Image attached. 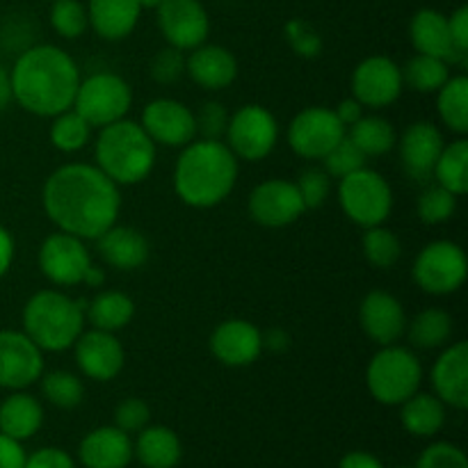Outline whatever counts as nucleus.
Listing matches in <instances>:
<instances>
[{"instance_id": "nucleus-1", "label": "nucleus", "mask_w": 468, "mask_h": 468, "mask_svg": "<svg viewBox=\"0 0 468 468\" xmlns=\"http://www.w3.org/2000/svg\"><path fill=\"white\" fill-rule=\"evenodd\" d=\"M41 206L58 231L96 240L122 210V192L96 165L67 163L55 169L41 187Z\"/></svg>"}, {"instance_id": "nucleus-2", "label": "nucleus", "mask_w": 468, "mask_h": 468, "mask_svg": "<svg viewBox=\"0 0 468 468\" xmlns=\"http://www.w3.org/2000/svg\"><path fill=\"white\" fill-rule=\"evenodd\" d=\"M80 69L64 48L37 44L23 50L9 69L12 101L35 117H55L73 105Z\"/></svg>"}, {"instance_id": "nucleus-3", "label": "nucleus", "mask_w": 468, "mask_h": 468, "mask_svg": "<svg viewBox=\"0 0 468 468\" xmlns=\"http://www.w3.org/2000/svg\"><path fill=\"white\" fill-rule=\"evenodd\" d=\"M238 183V158L222 140H192L174 165V190L190 208H215Z\"/></svg>"}, {"instance_id": "nucleus-4", "label": "nucleus", "mask_w": 468, "mask_h": 468, "mask_svg": "<svg viewBox=\"0 0 468 468\" xmlns=\"http://www.w3.org/2000/svg\"><path fill=\"white\" fill-rule=\"evenodd\" d=\"M158 146L151 142L140 122L123 117L99 128L94 142L96 167L119 187L137 186L154 172Z\"/></svg>"}, {"instance_id": "nucleus-5", "label": "nucleus", "mask_w": 468, "mask_h": 468, "mask_svg": "<svg viewBox=\"0 0 468 468\" xmlns=\"http://www.w3.org/2000/svg\"><path fill=\"white\" fill-rule=\"evenodd\" d=\"M85 300H76L58 288L37 291L23 306V332L44 355L71 350L85 332Z\"/></svg>"}, {"instance_id": "nucleus-6", "label": "nucleus", "mask_w": 468, "mask_h": 468, "mask_svg": "<svg viewBox=\"0 0 468 468\" xmlns=\"http://www.w3.org/2000/svg\"><path fill=\"white\" fill-rule=\"evenodd\" d=\"M423 366L414 350L402 346H382L366 368V387L373 400L387 407H400L420 391Z\"/></svg>"}, {"instance_id": "nucleus-7", "label": "nucleus", "mask_w": 468, "mask_h": 468, "mask_svg": "<svg viewBox=\"0 0 468 468\" xmlns=\"http://www.w3.org/2000/svg\"><path fill=\"white\" fill-rule=\"evenodd\" d=\"M338 204L350 222L356 227H379L391 218L393 190L391 183L379 172L361 167L338 178Z\"/></svg>"}, {"instance_id": "nucleus-8", "label": "nucleus", "mask_w": 468, "mask_h": 468, "mask_svg": "<svg viewBox=\"0 0 468 468\" xmlns=\"http://www.w3.org/2000/svg\"><path fill=\"white\" fill-rule=\"evenodd\" d=\"M131 105L133 90L126 78L112 71H99L80 78L71 108L91 128H103L126 117Z\"/></svg>"}, {"instance_id": "nucleus-9", "label": "nucleus", "mask_w": 468, "mask_h": 468, "mask_svg": "<svg viewBox=\"0 0 468 468\" xmlns=\"http://www.w3.org/2000/svg\"><path fill=\"white\" fill-rule=\"evenodd\" d=\"M416 286L428 295H452L468 277L466 251L452 240H432L416 254L411 268Z\"/></svg>"}, {"instance_id": "nucleus-10", "label": "nucleus", "mask_w": 468, "mask_h": 468, "mask_svg": "<svg viewBox=\"0 0 468 468\" xmlns=\"http://www.w3.org/2000/svg\"><path fill=\"white\" fill-rule=\"evenodd\" d=\"M279 142L277 117L259 103H247L229 114L224 144L238 160L259 163L268 158Z\"/></svg>"}, {"instance_id": "nucleus-11", "label": "nucleus", "mask_w": 468, "mask_h": 468, "mask_svg": "<svg viewBox=\"0 0 468 468\" xmlns=\"http://www.w3.org/2000/svg\"><path fill=\"white\" fill-rule=\"evenodd\" d=\"M346 131L334 108L311 105L288 123V146L304 160H323L346 137Z\"/></svg>"}, {"instance_id": "nucleus-12", "label": "nucleus", "mask_w": 468, "mask_h": 468, "mask_svg": "<svg viewBox=\"0 0 468 468\" xmlns=\"http://www.w3.org/2000/svg\"><path fill=\"white\" fill-rule=\"evenodd\" d=\"M41 274L48 279L53 286L69 288L80 286L87 270L94 263L85 240L71 233L55 231L44 238L39 245V256H37Z\"/></svg>"}, {"instance_id": "nucleus-13", "label": "nucleus", "mask_w": 468, "mask_h": 468, "mask_svg": "<svg viewBox=\"0 0 468 468\" xmlns=\"http://www.w3.org/2000/svg\"><path fill=\"white\" fill-rule=\"evenodd\" d=\"M352 99L364 108L382 110L396 103L405 90L402 69L387 55H370L361 59L350 78Z\"/></svg>"}, {"instance_id": "nucleus-14", "label": "nucleus", "mask_w": 468, "mask_h": 468, "mask_svg": "<svg viewBox=\"0 0 468 468\" xmlns=\"http://www.w3.org/2000/svg\"><path fill=\"white\" fill-rule=\"evenodd\" d=\"M44 370V352L23 329H0V388L26 391L39 382Z\"/></svg>"}, {"instance_id": "nucleus-15", "label": "nucleus", "mask_w": 468, "mask_h": 468, "mask_svg": "<svg viewBox=\"0 0 468 468\" xmlns=\"http://www.w3.org/2000/svg\"><path fill=\"white\" fill-rule=\"evenodd\" d=\"M140 126L151 137L155 146L167 149H183L197 140L195 112L186 103L176 99H154L142 110Z\"/></svg>"}, {"instance_id": "nucleus-16", "label": "nucleus", "mask_w": 468, "mask_h": 468, "mask_svg": "<svg viewBox=\"0 0 468 468\" xmlns=\"http://www.w3.org/2000/svg\"><path fill=\"white\" fill-rule=\"evenodd\" d=\"M251 219L261 227L283 229L304 215V201L297 192L295 181L286 178H268L251 190L247 201Z\"/></svg>"}, {"instance_id": "nucleus-17", "label": "nucleus", "mask_w": 468, "mask_h": 468, "mask_svg": "<svg viewBox=\"0 0 468 468\" xmlns=\"http://www.w3.org/2000/svg\"><path fill=\"white\" fill-rule=\"evenodd\" d=\"M155 12L167 46L192 50L208 39L210 18L201 0H163Z\"/></svg>"}, {"instance_id": "nucleus-18", "label": "nucleus", "mask_w": 468, "mask_h": 468, "mask_svg": "<svg viewBox=\"0 0 468 468\" xmlns=\"http://www.w3.org/2000/svg\"><path fill=\"white\" fill-rule=\"evenodd\" d=\"M78 370L91 382H112L126 364V352L119 338L101 329H85L73 343Z\"/></svg>"}, {"instance_id": "nucleus-19", "label": "nucleus", "mask_w": 468, "mask_h": 468, "mask_svg": "<svg viewBox=\"0 0 468 468\" xmlns=\"http://www.w3.org/2000/svg\"><path fill=\"white\" fill-rule=\"evenodd\" d=\"M210 352L229 368H247L263 355V332L245 318H229L210 334Z\"/></svg>"}, {"instance_id": "nucleus-20", "label": "nucleus", "mask_w": 468, "mask_h": 468, "mask_svg": "<svg viewBox=\"0 0 468 468\" xmlns=\"http://www.w3.org/2000/svg\"><path fill=\"white\" fill-rule=\"evenodd\" d=\"M359 324L366 336L373 343L382 346H393L405 336L407 314L402 302L387 291H370L361 300L359 306Z\"/></svg>"}, {"instance_id": "nucleus-21", "label": "nucleus", "mask_w": 468, "mask_h": 468, "mask_svg": "<svg viewBox=\"0 0 468 468\" xmlns=\"http://www.w3.org/2000/svg\"><path fill=\"white\" fill-rule=\"evenodd\" d=\"M396 144L400 149V160L407 176L416 183L432 181L434 165L446 144L441 131L432 122H414L405 128Z\"/></svg>"}, {"instance_id": "nucleus-22", "label": "nucleus", "mask_w": 468, "mask_h": 468, "mask_svg": "<svg viewBox=\"0 0 468 468\" xmlns=\"http://www.w3.org/2000/svg\"><path fill=\"white\" fill-rule=\"evenodd\" d=\"M441 350L430 375L434 396L446 407L462 411L468 407V343H448Z\"/></svg>"}, {"instance_id": "nucleus-23", "label": "nucleus", "mask_w": 468, "mask_h": 468, "mask_svg": "<svg viewBox=\"0 0 468 468\" xmlns=\"http://www.w3.org/2000/svg\"><path fill=\"white\" fill-rule=\"evenodd\" d=\"M186 73L206 91H219L238 78V59L219 44H201L186 55Z\"/></svg>"}, {"instance_id": "nucleus-24", "label": "nucleus", "mask_w": 468, "mask_h": 468, "mask_svg": "<svg viewBox=\"0 0 468 468\" xmlns=\"http://www.w3.org/2000/svg\"><path fill=\"white\" fill-rule=\"evenodd\" d=\"M78 460L85 468H126L133 460L131 434L117 425L91 430L78 446Z\"/></svg>"}, {"instance_id": "nucleus-25", "label": "nucleus", "mask_w": 468, "mask_h": 468, "mask_svg": "<svg viewBox=\"0 0 468 468\" xmlns=\"http://www.w3.org/2000/svg\"><path fill=\"white\" fill-rule=\"evenodd\" d=\"M99 254L105 265L122 272H133L149 261L151 245L144 233L128 224H112L101 238H96Z\"/></svg>"}, {"instance_id": "nucleus-26", "label": "nucleus", "mask_w": 468, "mask_h": 468, "mask_svg": "<svg viewBox=\"0 0 468 468\" xmlns=\"http://www.w3.org/2000/svg\"><path fill=\"white\" fill-rule=\"evenodd\" d=\"M410 39L414 44L416 53L432 55V58L446 59V62H457L464 59L455 50L451 39V27H448V16L439 9H419L410 23Z\"/></svg>"}, {"instance_id": "nucleus-27", "label": "nucleus", "mask_w": 468, "mask_h": 468, "mask_svg": "<svg viewBox=\"0 0 468 468\" xmlns=\"http://www.w3.org/2000/svg\"><path fill=\"white\" fill-rule=\"evenodd\" d=\"M142 7L137 0H90L87 21L105 41H122L131 35L140 21Z\"/></svg>"}, {"instance_id": "nucleus-28", "label": "nucleus", "mask_w": 468, "mask_h": 468, "mask_svg": "<svg viewBox=\"0 0 468 468\" xmlns=\"http://www.w3.org/2000/svg\"><path fill=\"white\" fill-rule=\"evenodd\" d=\"M44 425V405L27 391H9L0 402V432L14 441H27Z\"/></svg>"}, {"instance_id": "nucleus-29", "label": "nucleus", "mask_w": 468, "mask_h": 468, "mask_svg": "<svg viewBox=\"0 0 468 468\" xmlns=\"http://www.w3.org/2000/svg\"><path fill=\"white\" fill-rule=\"evenodd\" d=\"M133 457L144 468H176L181 464L183 443L167 425H146L133 441Z\"/></svg>"}, {"instance_id": "nucleus-30", "label": "nucleus", "mask_w": 468, "mask_h": 468, "mask_svg": "<svg viewBox=\"0 0 468 468\" xmlns=\"http://www.w3.org/2000/svg\"><path fill=\"white\" fill-rule=\"evenodd\" d=\"M400 423L411 437L430 439L446 423V405L434 393L416 391L400 405Z\"/></svg>"}, {"instance_id": "nucleus-31", "label": "nucleus", "mask_w": 468, "mask_h": 468, "mask_svg": "<svg viewBox=\"0 0 468 468\" xmlns=\"http://www.w3.org/2000/svg\"><path fill=\"white\" fill-rule=\"evenodd\" d=\"M135 318V302L131 295L122 291H101L96 292L94 300L87 302L85 320L101 332L117 334L126 329Z\"/></svg>"}, {"instance_id": "nucleus-32", "label": "nucleus", "mask_w": 468, "mask_h": 468, "mask_svg": "<svg viewBox=\"0 0 468 468\" xmlns=\"http://www.w3.org/2000/svg\"><path fill=\"white\" fill-rule=\"evenodd\" d=\"M452 315L443 309H423L414 315V320H407V338L419 350H441L448 346L452 336Z\"/></svg>"}, {"instance_id": "nucleus-33", "label": "nucleus", "mask_w": 468, "mask_h": 468, "mask_svg": "<svg viewBox=\"0 0 468 468\" xmlns=\"http://www.w3.org/2000/svg\"><path fill=\"white\" fill-rule=\"evenodd\" d=\"M346 135L350 137L352 144L366 155V158H379V155H387L388 151L396 149V128L388 119L379 117V114H364L359 122L352 123L346 131Z\"/></svg>"}, {"instance_id": "nucleus-34", "label": "nucleus", "mask_w": 468, "mask_h": 468, "mask_svg": "<svg viewBox=\"0 0 468 468\" xmlns=\"http://www.w3.org/2000/svg\"><path fill=\"white\" fill-rule=\"evenodd\" d=\"M432 178L437 186L446 187L455 197H464L468 192V142L457 137L451 144H443L434 165Z\"/></svg>"}, {"instance_id": "nucleus-35", "label": "nucleus", "mask_w": 468, "mask_h": 468, "mask_svg": "<svg viewBox=\"0 0 468 468\" xmlns=\"http://www.w3.org/2000/svg\"><path fill=\"white\" fill-rule=\"evenodd\" d=\"M437 112L446 128L457 135L468 133V78L451 76L437 91Z\"/></svg>"}, {"instance_id": "nucleus-36", "label": "nucleus", "mask_w": 468, "mask_h": 468, "mask_svg": "<svg viewBox=\"0 0 468 468\" xmlns=\"http://www.w3.org/2000/svg\"><path fill=\"white\" fill-rule=\"evenodd\" d=\"M400 69L405 87H411L419 94H437L451 78V62L423 53H416Z\"/></svg>"}, {"instance_id": "nucleus-37", "label": "nucleus", "mask_w": 468, "mask_h": 468, "mask_svg": "<svg viewBox=\"0 0 468 468\" xmlns=\"http://www.w3.org/2000/svg\"><path fill=\"white\" fill-rule=\"evenodd\" d=\"M48 140L62 154H78L85 149L91 140V126L73 108L50 117Z\"/></svg>"}, {"instance_id": "nucleus-38", "label": "nucleus", "mask_w": 468, "mask_h": 468, "mask_svg": "<svg viewBox=\"0 0 468 468\" xmlns=\"http://www.w3.org/2000/svg\"><path fill=\"white\" fill-rule=\"evenodd\" d=\"M41 396L58 410H76L85 400V384L69 370H48L41 375Z\"/></svg>"}, {"instance_id": "nucleus-39", "label": "nucleus", "mask_w": 468, "mask_h": 468, "mask_svg": "<svg viewBox=\"0 0 468 468\" xmlns=\"http://www.w3.org/2000/svg\"><path fill=\"white\" fill-rule=\"evenodd\" d=\"M361 250H364L366 261L378 270H388L400 261L402 256V242L391 229L384 224L379 227L364 229V238H361Z\"/></svg>"}, {"instance_id": "nucleus-40", "label": "nucleus", "mask_w": 468, "mask_h": 468, "mask_svg": "<svg viewBox=\"0 0 468 468\" xmlns=\"http://www.w3.org/2000/svg\"><path fill=\"white\" fill-rule=\"evenodd\" d=\"M457 199L452 192H448L441 186H428L419 197V204H416V213H419L420 222L428 224V227H439V224H446L448 219H452V215L457 213Z\"/></svg>"}, {"instance_id": "nucleus-41", "label": "nucleus", "mask_w": 468, "mask_h": 468, "mask_svg": "<svg viewBox=\"0 0 468 468\" xmlns=\"http://www.w3.org/2000/svg\"><path fill=\"white\" fill-rule=\"evenodd\" d=\"M50 27L62 39H78L90 27L87 7L80 0H53V7H50Z\"/></svg>"}, {"instance_id": "nucleus-42", "label": "nucleus", "mask_w": 468, "mask_h": 468, "mask_svg": "<svg viewBox=\"0 0 468 468\" xmlns=\"http://www.w3.org/2000/svg\"><path fill=\"white\" fill-rule=\"evenodd\" d=\"M366 160L368 158H366V155L361 154L355 144H352L350 137L346 135L336 146H334L332 151H329L327 155H324L323 169L332 178H343V176H347V174L356 172V169L366 167Z\"/></svg>"}, {"instance_id": "nucleus-43", "label": "nucleus", "mask_w": 468, "mask_h": 468, "mask_svg": "<svg viewBox=\"0 0 468 468\" xmlns=\"http://www.w3.org/2000/svg\"><path fill=\"white\" fill-rule=\"evenodd\" d=\"M295 186L306 210L320 208L332 192V176L323 167H306L300 172Z\"/></svg>"}, {"instance_id": "nucleus-44", "label": "nucleus", "mask_w": 468, "mask_h": 468, "mask_svg": "<svg viewBox=\"0 0 468 468\" xmlns=\"http://www.w3.org/2000/svg\"><path fill=\"white\" fill-rule=\"evenodd\" d=\"M149 73L151 80L158 85H174L186 76V55L174 46H165L151 58Z\"/></svg>"}, {"instance_id": "nucleus-45", "label": "nucleus", "mask_w": 468, "mask_h": 468, "mask_svg": "<svg viewBox=\"0 0 468 468\" xmlns=\"http://www.w3.org/2000/svg\"><path fill=\"white\" fill-rule=\"evenodd\" d=\"M151 420V410L142 398H126L114 407V425L126 434H137Z\"/></svg>"}, {"instance_id": "nucleus-46", "label": "nucleus", "mask_w": 468, "mask_h": 468, "mask_svg": "<svg viewBox=\"0 0 468 468\" xmlns=\"http://www.w3.org/2000/svg\"><path fill=\"white\" fill-rule=\"evenodd\" d=\"M197 119V135L201 140H222L227 133L229 123V110L224 108L219 101H208L201 105L199 112L195 114Z\"/></svg>"}, {"instance_id": "nucleus-47", "label": "nucleus", "mask_w": 468, "mask_h": 468, "mask_svg": "<svg viewBox=\"0 0 468 468\" xmlns=\"http://www.w3.org/2000/svg\"><path fill=\"white\" fill-rule=\"evenodd\" d=\"M416 468H468V460L462 448L439 441L420 452Z\"/></svg>"}, {"instance_id": "nucleus-48", "label": "nucleus", "mask_w": 468, "mask_h": 468, "mask_svg": "<svg viewBox=\"0 0 468 468\" xmlns=\"http://www.w3.org/2000/svg\"><path fill=\"white\" fill-rule=\"evenodd\" d=\"M286 37L291 41V46L295 48L297 55H304V58H315L323 48V41H320L318 32L304 21H291L286 26Z\"/></svg>"}, {"instance_id": "nucleus-49", "label": "nucleus", "mask_w": 468, "mask_h": 468, "mask_svg": "<svg viewBox=\"0 0 468 468\" xmlns=\"http://www.w3.org/2000/svg\"><path fill=\"white\" fill-rule=\"evenodd\" d=\"M26 468H76V462L62 448H39L26 457Z\"/></svg>"}, {"instance_id": "nucleus-50", "label": "nucleus", "mask_w": 468, "mask_h": 468, "mask_svg": "<svg viewBox=\"0 0 468 468\" xmlns=\"http://www.w3.org/2000/svg\"><path fill=\"white\" fill-rule=\"evenodd\" d=\"M448 27H451V39L457 53L466 59L468 53V7H457L455 12L448 16Z\"/></svg>"}, {"instance_id": "nucleus-51", "label": "nucleus", "mask_w": 468, "mask_h": 468, "mask_svg": "<svg viewBox=\"0 0 468 468\" xmlns=\"http://www.w3.org/2000/svg\"><path fill=\"white\" fill-rule=\"evenodd\" d=\"M26 448L21 441H14L0 432V468H26Z\"/></svg>"}, {"instance_id": "nucleus-52", "label": "nucleus", "mask_w": 468, "mask_h": 468, "mask_svg": "<svg viewBox=\"0 0 468 468\" xmlns=\"http://www.w3.org/2000/svg\"><path fill=\"white\" fill-rule=\"evenodd\" d=\"M14 259H16V242H14L12 231L0 224V279L12 270Z\"/></svg>"}, {"instance_id": "nucleus-53", "label": "nucleus", "mask_w": 468, "mask_h": 468, "mask_svg": "<svg viewBox=\"0 0 468 468\" xmlns=\"http://www.w3.org/2000/svg\"><path fill=\"white\" fill-rule=\"evenodd\" d=\"M334 112H336V117L341 119V123L346 128H350L352 123L355 122H359L361 117H364V105L359 103V101L356 99H346V101H341V103L336 105V108H334Z\"/></svg>"}, {"instance_id": "nucleus-54", "label": "nucleus", "mask_w": 468, "mask_h": 468, "mask_svg": "<svg viewBox=\"0 0 468 468\" xmlns=\"http://www.w3.org/2000/svg\"><path fill=\"white\" fill-rule=\"evenodd\" d=\"M338 468H384V464L379 462V457L373 455V452L352 451L343 457Z\"/></svg>"}, {"instance_id": "nucleus-55", "label": "nucleus", "mask_w": 468, "mask_h": 468, "mask_svg": "<svg viewBox=\"0 0 468 468\" xmlns=\"http://www.w3.org/2000/svg\"><path fill=\"white\" fill-rule=\"evenodd\" d=\"M288 347H291V336L283 329L272 327L263 334V350L277 352L279 355V352H286Z\"/></svg>"}, {"instance_id": "nucleus-56", "label": "nucleus", "mask_w": 468, "mask_h": 468, "mask_svg": "<svg viewBox=\"0 0 468 468\" xmlns=\"http://www.w3.org/2000/svg\"><path fill=\"white\" fill-rule=\"evenodd\" d=\"M12 103V82H9V69L0 64V112Z\"/></svg>"}, {"instance_id": "nucleus-57", "label": "nucleus", "mask_w": 468, "mask_h": 468, "mask_svg": "<svg viewBox=\"0 0 468 468\" xmlns=\"http://www.w3.org/2000/svg\"><path fill=\"white\" fill-rule=\"evenodd\" d=\"M82 283H85V286H90V288H101V286H103V283H105L103 268H99V265H96V263H91L90 270H87L85 279H82Z\"/></svg>"}, {"instance_id": "nucleus-58", "label": "nucleus", "mask_w": 468, "mask_h": 468, "mask_svg": "<svg viewBox=\"0 0 468 468\" xmlns=\"http://www.w3.org/2000/svg\"><path fill=\"white\" fill-rule=\"evenodd\" d=\"M137 3H140L142 9H158L163 0H137Z\"/></svg>"}, {"instance_id": "nucleus-59", "label": "nucleus", "mask_w": 468, "mask_h": 468, "mask_svg": "<svg viewBox=\"0 0 468 468\" xmlns=\"http://www.w3.org/2000/svg\"><path fill=\"white\" fill-rule=\"evenodd\" d=\"M50 3H53V0H50Z\"/></svg>"}]
</instances>
